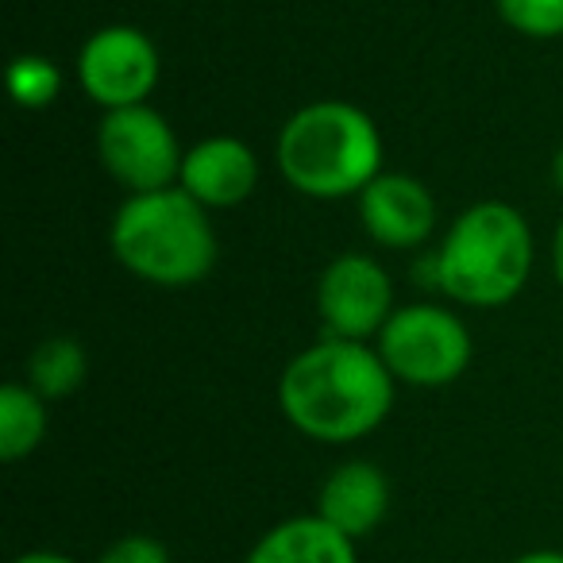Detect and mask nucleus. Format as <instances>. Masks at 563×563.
<instances>
[{
  "instance_id": "obj_1",
  "label": "nucleus",
  "mask_w": 563,
  "mask_h": 563,
  "mask_svg": "<svg viewBox=\"0 0 563 563\" xmlns=\"http://www.w3.org/2000/svg\"><path fill=\"white\" fill-rule=\"evenodd\" d=\"M394 386L398 378L378 347L324 336L286 363L278 378V406L301 437L321 444H355L390 417Z\"/></svg>"
},
{
  "instance_id": "obj_2",
  "label": "nucleus",
  "mask_w": 563,
  "mask_h": 563,
  "mask_svg": "<svg viewBox=\"0 0 563 563\" xmlns=\"http://www.w3.org/2000/svg\"><path fill=\"white\" fill-rule=\"evenodd\" d=\"M424 278L444 298L475 309L509 306L532 271V232L506 201H478L452 220L424 263Z\"/></svg>"
},
{
  "instance_id": "obj_3",
  "label": "nucleus",
  "mask_w": 563,
  "mask_h": 563,
  "mask_svg": "<svg viewBox=\"0 0 563 563\" xmlns=\"http://www.w3.org/2000/svg\"><path fill=\"white\" fill-rule=\"evenodd\" d=\"M109 247L140 282L181 290L209 278L217 266V228L205 205L181 186H170L128 197L112 217Z\"/></svg>"
},
{
  "instance_id": "obj_4",
  "label": "nucleus",
  "mask_w": 563,
  "mask_h": 563,
  "mask_svg": "<svg viewBox=\"0 0 563 563\" xmlns=\"http://www.w3.org/2000/svg\"><path fill=\"white\" fill-rule=\"evenodd\" d=\"M278 170L317 201L360 197L383 174V135L360 104L313 101L282 124Z\"/></svg>"
},
{
  "instance_id": "obj_5",
  "label": "nucleus",
  "mask_w": 563,
  "mask_h": 563,
  "mask_svg": "<svg viewBox=\"0 0 563 563\" xmlns=\"http://www.w3.org/2000/svg\"><path fill=\"white\" fill-rule=\"evenodd\" d=\"M378 355L406 386H448L471 367V332L444 306H401L378 336Z\"/></svg>"
},
{
  "instance_id": "obj_6",
  "label": "nucleus",
  "mask_w": 563,
  "mask_h": 563,
  "mask_svg": "<svg viewBox=\"0 0 563 563\" xmlns=\"http://www.w3.org/2000/svg\"><path fill=\"white\" fill-rule=\"evenodd\" d=\"M97 155L124 189L155 194V189L178 186L186 151L163 112L151 104H132V109L104 112L97 128Z\"/></svg>"
},
{
  "instance_id": "obj_7",
  "label": "nucleus",
  "mask_w": 563,
  "mask_h": 563,
  "mask_svg": "<svg viewBox=\"0 0 563 563\" xmlns=\"http://www.w3.org/2000/svg\"><path fill=\"white\" fill-rule=\"evenodd\" d=\"M158 74V47L147 32L132 24H109L93 32L78 51V81L93 104L104 112L147 104L155 93Z\"/></svg>"
},
{
  "instance_id": "obj_8",
  "label": "nucleus",
  "mask_w": 563,
  "mask_h": 563,
  "mask_svg": "<svg viewBox=\"0 0 563 563\" xmlns=\"http://www.w3.org/2000/svg\"><path fill=\"white\" fill-rule=\"evenodd\" d=\"M317 313L324 336L371 344L394 317V282L383 263L360 251L332 258L317 282Z\"/></svg>"
},
{
  "instance_id": "obj_9",
  "label": "nucleus",
  "mask_w": 563,
  "mask_h": 563,
  "mask_svg": "<svg viewBox=\"0 0 563 563\" xmlns=\"http://www.w3.org/2000/svg\"><path fill=\"white\" fill-rule=\"evenodd\" d=\"M363 232L394 251L421 247L437 224V197L413 174H378L360 194Z\"/></svg>"
},
{
  "instance_id": "obj_10",
  "label": "nucleus",
  "mask_w": 563,
  "mask_h": 563,
  "mask_svg": "<svg viewBox=\"0 0 563 563\" xmlns=\"http://www.w3.org/2000/svg\"><path fill=\"white\" fill-rule=\"evenodd\" d=\"M178 186L205 209H235L258 186V158L235 135H209L181 158Z\"/></svg>"
},
{
  "instance_id": "obj_11",
  "label": "nucleus",
  "mask_w": 563,
  "mask_h": 563,
  "mask_svg": "<svg viewBox=\"0 0 563 563\" xmlns=\"http://www.w3.org/2000/svg\"><path fill=\"white\" fill-rule=\"evenodd\" d=\"M317 514L344 537L363 540L390 514V478L367 460H347L329 471L317 494Z\"/></svg>"
},
{
  "instance_id": "obj_12",
  "label": "nucleus",
  "mask_w": 563,
  "mask_h": 563,
  "mask_svg": "<svg viewBox=\"0 0 563 563\" xmlns=\"http://www.w3.org/2000/svg\"><path fill=\"white\" fill-rule=\"evenodd\" d=\"M243 563H360V552L355 540L332 529L321 514H301L271 525Z\"/></svg>"
},
{
  "instance_id": "obj_13",
  "label": "nucleus",
  "mask_w": 563,
  "mask_h": 563,
  "mask_svg": "<svg viewBox=\"0 0 563 563\" xmlns=\"http://www.w3.org/2000/svg\"><path fill=\"white\" fill-rule=\"evenodd\" d=\"M47 437V401L27 383L0 386V460L20 463Z\"/></svg>"
},
{
  "instance_id": "obj_14",
  "label": "nucleus",
  "mask_w": 563,
  "mask_h": 563,
  "mask_svg": "<svg viewBox=\"0 0 563 563\" xmlns=\"http://www.w3.org/2000/svg\"><path fill=\"white\" fill-rule=\"evenodd\" d=\"M89 375V355L74 336H51L27 355V386L43 401H63L81 390Z\"/></svg>"
},
{
  "instance_id": "obj_15",
  "label": "nucleus",
  "mask_w": 563,
  "mask_h": 563,
  "mask_svg": "<svg viewBox=\"0 0 563 563\" xmlns=\"http://www.w3.org/2000/svg\"><path fill=\"white\" fill-rule=\"evenodd\" d=\"M9 89L20 109H47L63 93V70L43 55H20L9 66Z\"/></svg>"
},
{
  "instance_id": "obj_16",
  "label": "nucleus",
  "mask_w": 563,
  "mask_h": 563,
  "mask_svg": "<svg viewBox=\"0 0 563 563\" xmlns=\"http://www.w3.org/2000/svg\"><path fill=\"white\" fill-rule=\"evenodd\" d=\"M498 16L529 40H560L563 35V0H494Z\"/></svg>"
},
{
  "instance_id": "obj_17",
  "label": "nucleus",
  "mask_w": 563,
  "mask_h": 563,
  "mask_svg": "<svg viewBox=\"0 0 563 563\" xmlns=\"http://www.w3.org/2000/svg\"><path fill=\"white\" fill-rule=\"evenodd\" d=\"M97 563H170V552H166L163 540L143 537V532H132V537L112 540Z\"/></svg>"
},
{
  "instance_id": "obj_18",
  "label": "nucleus",
  "mask_w": 563,
  "mask_h": 563,
  "mask_svg": "<svg viewBox=\"0 0 563 563\" xmlns=\"http://www.w3.org/2000/svg\"><path fill=\"white\" fill-rule=\"evenodd\" d=\"M12 563H78V560H74V555H63V552H24Z\"/></svg>"
},
{
  "instance_id": "obj_19",
  "label": "nucleus",
  "mask_w": 563,
  "mask_h": 563,
  "mask_svg": "<svg viewBox=\"0 0 563 563\" xmlns=\"http://www.w3.org/2000/svg\"><path fill=\"white\" fill-rule=\"evenodd\" d=\"M509 563H563V552H555V548H537V552H525Z\"/></svg>"
},
{
  "instance_id": "obj_20",
  "label": "nucleus",
  "mask_w": 563,
  "mask_h": 563,
  "mask_svg": "<svg viewBox=\"0 0 563 563\" xmlns=\"http://www.w3.org/2000/svg\"><path fill=\"white\" fill-rule=\"evenodd\" d=\"M552 266H555V278H560V286H563V220H560V228H555V243H552Z\"/></svg>"
},
{
  "instance_id": "obj_21",
  "label": "nucleus",
  "mask_w": 563,
  "mask_h": 563,
  "mask_svg": "<svg viewBox=\"0 0 563 563\" xmlns=\"http://www.w3.org/2000/svg\"><path fill=\"white\" fill-rule=\"evenodd\" d=\"M552 186H555V189H560V194H563V147H560V151H555V155H552Z\"/></svg>"
}]
</instances>
